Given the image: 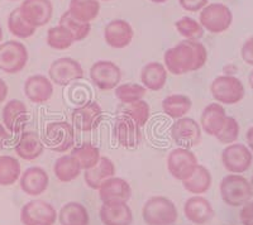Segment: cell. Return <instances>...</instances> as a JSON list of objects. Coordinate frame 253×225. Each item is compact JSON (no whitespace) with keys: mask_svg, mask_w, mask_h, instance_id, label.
I'll return each mask as SVG.
<instances>
[{"mask_svg":"<svg viewBox=\"0 0 253 225\" xmlns=\"http://www.w3.org/2000/svg\"><path fill=\"white\" fill-rule=\"evenodd\" d=\"M241 56L246 64L253 66V37H250L243 43L241 48Z\"/></svg>","mask_w":253,"mask_h":225,"instance_id":"cell-43","label":"cell"},{"mask_svg":"<svg viewBox=\"0 0 253 225\" xmlns=\"http://www.w3.org/2000/svg\"><path fill=\"white\" fill-rule=\"evenodd\" d=\"M10 1H19V0H10Z\"/></svg>","mask_w":253,"mask_h":225,"instance_id":"cell-52","label":"cell"},{"mask_svg":"<svg viewBox=\"0 0 253 225\" xmlns=\"http://www.w3.org/2000/svg\"><path fill=\"white\" fill-rule=\"evenodd\" d=\"M58 222L61 225H89V211L80 202L70 201L58 211Z\"/></svg>","mask_w":253,"mask_h":225,"instance_id":"cell-28","label":"cell"},{"mask_svg":"<svg viewBox=\"0 0 253 225\" xmlns=\"http://www.w3.org/2000/svg\"><path fill=\"white\" fill-rule=\"evenodd\" d=\"M253 153L247 146L242 143H232L221 152V163L230 173H243L252 166Z\"/></svg>","mask_w":253,"mask_h":225,"instance_id":"cell-13","label":"cell"},{"mask_svg":"<svg viewBox=\"0 0 253 225\" xmlns=\"http://www.w3.org/2000/svg\"><path fill=\"white\" fill-rule=\"evenodd\" d=\"M178 4L186 12L196 13L205 8L209 4V0H178Z\"/></svg>","mask_w":253,"mask_h":225,"instance_id":"cell-42","label":"cell"},{"mask_svg":"<svg viewBox=\"0 0 253 225\" xmlns=\"http://www.w3.org/2000/svg\"><path fill=\"white\" fill-rule=\"evenodd\" d=\"M24 94L35 104H44L53 95V84L47 76H29L24 82Z\"/></svg>","mask_w":253,"mask_h":225,"instance_id":"cell-22","label":"cell"},{"mask_svg":"<svg viewBox=\"0 0 253 225\" xmlns=\"http://www.w3.org/2000/svg\"><path fill=\"white\" fill-rule=\"evenodd\" d=\"M29 60L27 47L18 40H6L0 43V70L14 75L23 71Z\"/></svg>","mask_w":253,"mask_h":225,"instance_id":"cell-7","label":"cell"},{"mask_svg":"<svg viewBox=\"0 0 253 225\" xmlns=\"http://www.w3.org/2000/svg\"><path fill=\"white\" fill-rule=\"evenodd\" d=\"M113 136L117 143L124 148H135L142 142L141 127L124 115H118L115 118Z\"/></svg>","mask_w":253,"mask_h":225,"instance_id":"cell-17","label":"cell"},{"mask_svg":"<svg viewBox=\"0 0 253 225\" xmlns=\"http://www.w3.org/2000/svg\"><path fill=\"white\" fill-rule=\"evenodd\" d=\"M175 28L178 35L182 36L185 39L200 40L204 37V28L198 20L190 17H182L175 22Z\"/></svg>","mask_w":253,"mask_h":225,"instance_id":"cell-40","label":"cell"},{"mask_svg":"<svg viewBox=\"0 0 253 225\" xmlns=\"http://www.w3.org/2000/svg\"><path fill=\"white\" fill-rule=\"evenodd\" d=\"M8 93H9L8 85H6V82L3 80V78L0 77V104L6 100Z\"/></svg>","mask_w":253,"mask_h":225,"instance_id":"cell-46","label":"cell"},{"mask_svg":"<svg viewBox=\"0 0 253 225\" xmlns=\"http://www.w3.org/2000/svg\"><path fill=\"white\" fill-rule=\"evenodd\" d=\"M150 1H152V3L155 4H164L166 3V1H169V0H150Z\"/></svg>","mask_w":253,"mask_h":225,"instance_id":"cell-49","label":"cell"},{"mask_svg":"<svg viewBox=\"0 0 253 225\" xmlns=\"http://www.w3.org/2000/svg\"><path fill=\"white\" fill-rule=\"evenodd\" d=\"M22 167L15 157L0 156V186H12L20 179Z\"/></svg>","mask_w":253,"mask_h":225,"instance_id":"cell-34","label":"cell"},{"mask_svg":"<svg viewBox=\"0 0 253 225\" xmlns=\"http://www.w3.org/2000/svg\"><path fill=\"white\" fill-rule=\"evenodd\" d=\"M84 77V69L78 60L71 57H61L55 60L48 69V78L52 84L67 86L74 81Z\"/></svg>","mask_w":253,"mask_h":225,"instance_id":"cell-10","label":"cell"},{"mask_svg":"<svg viewBox=\"0 0 253 225\" xmlns=\"http://www.w3.org/2000/svg\"><path fill=\"white\" fill-rule=\"evenodd\" d=\"M3 125L10 133H22L29 121V112L23 101L13 99L3 108Z\"/></svg>","mask_w":253,"mask_h":225,"instance_id":"cell-18","label":"cell"},{"mask_svg":"<svg viewBox=\"0 0 253 225\" xmlns=\"http://www.w3.org/2000/svg\"><path fill=\"white\" fill-rule=\"evenodd\" d=\"M239 132H241V127H239L237 119L233 116H228L224 127L221 128L215 138L221 145H232V143H236V141L238 139Z\"/></svg>","mask_w":253,"mask_h":225,"instance_id":"cell-41","label":"cell"},{"mask_svg":"<svg viewBox=\"0 0 253 225\" xmlns=\"http://www.w3.org/2000/svg\"><path fill=\"white\" fill-rule=\"evenodd\" d=\"M8 29L9 32L12 33L14 37L19 38V39H27V38L32 37L35 35L37 28L32 27L31 24L27 23L23 19L22 14H20L19 8L13 9L10 14L8 17Z\"/></svg>","mask_w":253,"mask_h":225,"instance_id":"cell-36","label":"cell"},{"mask_svg":"<svg viewBox=\"0 0 253 225\" xmlns=\"http://www.w3.org/2000/svg\"><path fill=\"white\" fill-rule=\"evenodd\" d=\"M246 139H247L248 148L251 150V152L253 153V125L247 130V134H246Z\"/></svg>","mask_w":253,"mask_h":225,"instance_id":"cell-47","label":"cell"},{"mask_svg":"<svg viewBox=\"0 0 253 225\" xmlns=\"http://www.w3.org/2000/svg\"><path fill=\"white\" fill-rule=\"evenodd\" d=\"M211 182H213V177H211L210 171L205 166L198 165L193 175L187 180L182 181V186L190 193L202 195V193L209 191V188H211Z\"/></svg>","mask_w":253,"mask_h":225,"instance_id":"cell-31","label":"cell"},{"mask_svg":"<svg viewBox=\"0 0 253 225\" xmlns=\"http://www.w3.org/2000/svg\"><path fill=\"white\" fill-rule=\"evenodd\" d=\"M184 214L190 223L196 225H205L215 215L213 205L202 195H194L186 200L184 205Z\"/></svg>","mask_w":253,"mask_h":225,"instance_id":"cell-20","label":"cell"},{"mask_svg":"<svg viewBox=\"0 0 253 225\" xmlns=\"http://www.w3.org/2000/svg\"><path fill=\"white\" fill-rule=\"evenodd\" d=\"M20 188L29 196H40L48 188L49 176L42 167H29L20 175Z\"/></svg>","mask_w":253,"mask_h":225,"instance_id":"cell-21","label":"cell"},{"mask_svg":"<svg viewBox=\"0 0 253 225\" xmlns=\"http://www.w3.org/2000/svg\"><path fill=\"white\" fill-rule=\"evenodd\" d=\"M19 10L23 19L35 28L46 26L53 15L51 0H23Z\"/></svg>","mask_w":253,"mask_h":225,"instance_id":"cell-15","label":"cell"},{"mask_svg":"<svg viewBox=\"0 0 253 225\" xmlns=\"http://www.w3.org/2000/svg\"><path fill=\"white\" fill-rule=\"evenodd\" d=\"M115 176V166L108 157L101 156L100 161L90 170L84 171V180L92 190H99L107 180Z\"/></svg>","mask_w":253,"mask_h":225,"instance_id":"cell-26","label":"cell"},{"mask_svg":"<svg viewBox=\"0 0 253 225\" xmlns=\"http://www.w3.org/2000/svg\"><path fill=\"white\" fill-rule=\"evenodd\" d=\"M44 146L53 152H67L75 145V128L66 120H55L46 125Z\"/></svg>","mask_w":253,"mask_h":225,"instance_id":"cell-6","label":"cell"},{"mask_svg":"<svg viewBox=\"0 0 253 225\" xmlns=\"http://www.w3.org/2000/svg\"><path fill=\"white\" fill-rule=\"evenodd\" d=\"M81 171L83 170L71 154L61 156L53 165V173H55L56 179L61 182H65V184L78 179L81 175Z\"/></svg>","mask_w":253,"mask_h":225,"instance_id":"cell-33","label":"cell"},{"mask_svg":"<svg viewBox=\"0 0 253 225\" xmlns=\"http://www.w3.org/2000/svg\"><path fill=\"white\" fill-rule=\"evenodd\" d=\"M3 28H1V26H0V43H1V40H3Z\"/></svg>","mask_w":253,"mask_h":225,"instance_id":"cell-50","label":"cell"},{"mask_svg":"<svg viewBox=\"0 0 253 225\" xmlns=\"http://www.w3.org/2000/svg\"><path fill=\"white\" fill-rule=\"evenodd\" d=\"M199 23L204 31L219 35L230 28L233 23V13L225 4L210 3L200 10Z\"/></svg>","mask_w":253,"mask_h":225,"instance_id":"cell-5","label":"cell"},{"mask_svg":"<svg viewBox=\"0 0 253 225\" xmlns=\"http://www.w3.org/2000/svg\"><path fill=\"white\" fill-rule=\"evenodd\" d=\"M103 1H110V0H103Z\"/></svg>","mask_w":253,"mask_h":225,"instance_id":"cell-53","label":"cell"},{"mask_svg":"<svg viewBox=\"0 0 253 225\" xmlns=\"http://www.w3.org/2000/svg\"><path fill=\"white\" fill-rule=\"evenodd\" d=\"M228 115L223 105L219 103H211L207 105L202 112L199 124L202 127L203 132L207 133L208 136L215 137L221 128L224 127Z\"/></svg>","mask_w":253,"mask_h":225,"instance_id":"cell-24","label":"cell"},{"mask_svg":"<svg viewBox=\"0 0 253 225\" xmlns=\"http://www.w3.org/2000/svg\"><path fill=\"white\" fill-rule=\"evenodd\" d=\"M46 42L51 48L57 49V51H63V49L70 48L72 44L75 43L71 33L66 28L60 26V24L56 27H52V28L47 31Z\"/></svg>","mask_w":253,"mask_h":225,"instance_id":"cell-38","label":"cell"},{"mask_svg":"<svg viewBox=\"0 0 253 225\" xmlns=\"http://www.w3.org/2000/svg\"><path fill=\"white\" fill-rule=\"evenodd\" d=\"M220 196L228 206L239 208L251 201L253 196L251 184L246 177L238 173H230L221 180Z\"/></svg>","mask_w":253,"mask_h":225,"instance_id":"cell-3","label":"cell"},{"mask_svg":"<svg viewBox=\"0 0 253 225\" xmlns=\"http://www.w3.org/2000/svg\"><path fill=\"white\" fill-rule=\"evenodd\" d=\"M142 217L147 225H175L178 213L172 200L165 196H153L143 205Z\"/></svg>","mask_w":253,"mask_h":225,"instance_id":"cell-2","label":"cell"},{"mask_svg":"<svg viewBox=\"0 0 253 225\" xmlns=\"http://www.w3.org/2000/svg\"><path fill=\"white\" fill-rule=\"evenodd\" d=\"M239 219L243 225H253V201H248L242 206Z\"/></svg>","mask_w":253,"mask_h":225,"instance_id":"cell-44","label":"cell"},{"mask_svg":"<svg viewBox=\"0 0 253 225\" xmlns=\"http://www.w3.org/2000/svg\"><path fill=\"white\" fill-rule=\"evenodd\" d=\"M251 188H252V192H253V176H252V179H251Z\"/></svg>","mask_w":253,"mask_h":225,"instance_id":"cell-51","label":"cell"},{"mask_svg":"<svg viewBox=\"0 0 253 225\" xmlns=\"http://www.w3.org/2000/svg\"><path fill=\"white\" fill-rule=\"evenodd\" d=\"M170 133L171 138L178 147L191 150L200 145V142H202V127L193 118L184 116V118L176 119V121L171 127Z\"/></svg>","mask_w":253,"mask_h":225,"instance_id":"cell-11","label":"cell"},{"mask_svg":"<svg viewBox=\"0 0 253 225\" xmlns=\"http://www.w3.org/2000/svg\"><path fill=\"white\" fill-rule=\"evenodd\" d=\"M134 31L129 22L124 19H113L104 28V39L109 47L115 49L126 48L132 43Z\"/></svg>","mask_w":253,"mask_h":225,"instance_id":"cell-16","label":"cell"},{"mask_svg":"<svg viewBox=\"0 0 253 225\" xmlns=\"http://www.w3.org/2000/svg\"><path fill=\"white\" fill-rule=\"evenodd\" d=\"M193 108V100L184 94H172L162 100V110L167 116L180 119L186 116Z\"/></svg>","mask_w":253,"mask_h":225,"instance_id":"cell-30","label":"cell"},{"mask_svg":"<svg viewBox=\"0 0 253 225\" xmlns=\"http://www.w3.org/2000/svg\"><path fill=\"white\" fill-rule=\"evenodd\" d=\"M104 225H132L133 211L126 202L103 204L99 211Z\"/></svg>","mask_w":253,"mask_h":225,"instance_id":"cell-25","label":"cell"},{"mask_svg":"<svg viewBox=\"0 0 253 225\" xmlns=\"http://www.w3.org/2000/svg\"><path fill=\"white\" fill-rule=\"evenodd\" d=\"M67 12L81 22L91 23L100 13V0H70Z\"/></svg>","mask_w":253,"mask_h":225,"instance_id":"cell-29","label":"cell"},{"mask_svg":"<svg viewBox=\"0 0 253 225\" xmlns=\"http://www.w3.org/2000/svg\"><path fill=\"white\" fill-rule=\"evenodd\" d=\"M70 154L75 158L83 171L92 168L101 158L100 150L92 143H87V142L78 146V147H72Z\"/></svg>","mask_w":253,"mask_h":225,"instance_id":"cell-32","label":"cell"},{"mask_svg":"<svg viewBox=\"0 0 253 225\" xmlns=\"http://www.w3.org/2000/svg\"><path fill=\"white\" fill-rule=\"evenodd\" d=\"M90 80L99 90H114L122 80V70L117 64L108 60H100L92 64L89 71Z\"/></svg>","mask_w":253,"mask_h":225,"instance_id":"cell-12","label":"cell"},{"mask_svg":"<svg viewBox=\"0 0 253 225\" xmlns=\"http://www.w3.org/2000/svg\"><path fill=\"white\" fill-rule=\"evenodd\" d=\"M15 153L22 159L33 161L41 157L44 150V143L37 132L33 130H24L20 133L17 145L14 147Z\"/></svg>","mask_w":253,"mask_h":225,"instance_id":"cell-23","label":"cell"},{"mask_svg":"<svg viewBox=\"0 0 253 225\" xmlns=\"http://www.w3.org/2000/svg\"><path fill=\"white\" fill-rule=\"evenodd\" d=\"M210 93L214 100L221 105H234L243 100L246 95L245 85L238 77L223 75L214 78L210 84Z\"/></svg>","mask_w":253,"mask_h":225,"instance_id":"cell-4","label":"cell"},{"mask_svg":"<svg viewBox=\"0 0 253 225\" xmlns=\"http://www.w3.org/2000/svg\"><path fill=\"white\" fill-rule=\"evenodd\" d=\"M198 165L199 162L195 153L187 148H175L169 153L167 157V170L173 179L181 182L193 175Z\"/></svg>","mask_w":253,"mask_h":225,"instance_id":"cell-8","label":"cell"},{"mask_svg":"<svg viewBox=\"0 0 253 225\" xmlns=\"http://www.w3.org/2000/svg\"><path fill=\"white\" fill-rule=\"evenodd\" d=\"M58 24L62 26L63 28H66L71 33L75 42L84 40L91 32V23H85V22L76 19L67 10L61 15L60 23Z\"/></svg>","mask_w":253,"mask_h":225,"instance_id":"cell-37","label":"cell"},{"mask_svg":"<svg viewBox=\"0 0 253 225\" xmlns=\"http://www.w3.org/2000/svg\"><path fill=\"white\" fill-rule=\"evenodd\" d=\"M99 197L103 204L128 202L132 197V188L122 177H112L99 188Z\"/></svg>","mask_w":253,"mask_h":225,"instance_id":"cell-19","label":"cell"},{"mask_svg":"<svg viewBox=\"0 0 253 225\" xmlns=\"http://www.w3.org/2000/svg\"><path fill=\"white\" fill-rule=\"evenodd\" d=\"M114 91L115 98L124 105L143 100L147 94V89L142 84H119Z\"/></svg>","mask_w":253,"mask_h":225,"instance_id":"cell-39","label":"cell"},{"mask_svg":"<svg viewBox=\"0 0 253 225\" xmlns=\"http://www.w3.org/2000/svg\"><path fill=\"white\" fill-rule=\"evenodd\" d=\"M248 82H250V86L252 87V90H253V70L251 71L250 76H248Z\"/></svg>","mask_w":253,"mask_h":225,"instance_id":"cell-48","label":"cell"},{"mask_svg":"<svg viewBox=\"0 0 253 225\" xmlns=\"http://www.w3.org/2000/svg\"><path fill=\"white\" fill-rule=\"evenodd\" d=\"M167 70L161 62H148L141 70V82L150 91H160L167 82Z\"/></svg>","mask_w":253,"mask_h":225,"instance_id":"cell-27","label":"cell"},{"mask_svg":"<svg viewBox=\"0 0 253 225\" xmlns=\"http://www.w3.org/2000/svg\"><path fill=\"white\" fill-rule=\"evenodd\" d=\"M103 120V109L96 101H87L81 107L75 108L71 114V124L83 133L92 132Z\"/></svg>","mask_w":253,"mask_h":225,"instance_id":"cell-14","label":"cell"},{"mask_svg":"<svg viewBox=\"0 0 253 225\" xmlns=\"http://www.w3.org/2000/svg\"><path fill=\"white\" fill-rule=\"evenodd\" d=\"M57 211L55 206L44 200H31L20 210L23 225H55Z\"/></svg>","mask_w":253,"mask_h":225,"instance_id":"cell-9","label":"cell"},{"mask_svg":"<svg viewBox=\"0 0 253 225\" xmlns=\"http://www.w3.org/2000/svg\"><path fill=\"white\" fill-rule=\"evenodd\" d=\"M208 61L207 47L200 40L184 39L169 48L164 55V66L175 76L203 69Z\"/></svg>","mask_w":253,"mask_h":225,"instance_id":"cell-1","label":"cell"},{"mask_svg":"<svg viewBox=\"0 0 253 225\" xmlns=\"http://www.w3.org/2000/svg\"><path fill=\"white\" fill-rule=\"evenodd\" d=\"M118 115H124L133 120L138 127H144L146 123L151 118V108L148 103L144 100L135 101L132 104H123V107L119 108Z\"/></svg>","mask_w":253,"mask_h":225,"instance_id":"cell-35","label":"cell"},{"mask_svg":"<svg viewBox=\"0 0 253 225\" xmlns=\"http://www.w3.org/2000/svg\"><path fill=\"white\" fill-rule=\"evenodd\" d=\"M9 138H10V134H9L8 129L0 123V150H3L5 143L9 141Z\"/></svg>","mask_w":253,"mask_h":225,"instance_id":"cell-45","label":"cell"}]
</instances>
